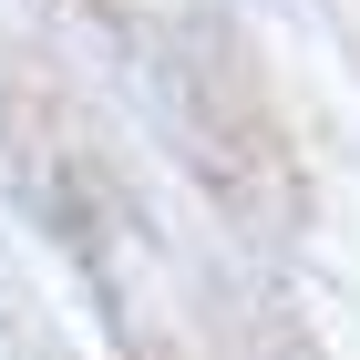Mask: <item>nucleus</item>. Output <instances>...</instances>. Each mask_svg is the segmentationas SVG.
Instances as JSON below:
<instances>
[]
</instances>
